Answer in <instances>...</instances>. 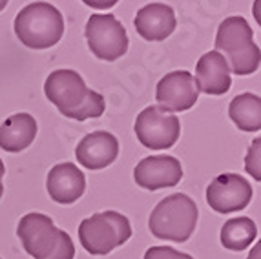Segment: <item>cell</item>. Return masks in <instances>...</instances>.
Masks as SVG:
<instances>
[{"mask_svg": "<svg viewBox=\"0 0 261 259\" xmlns=\"http://www.w3.org/2000/svg\"><path fill=\"white\" fill-rule=\"evenodd\" d=\"M216 51H221L232 73L250 75L259 68L261 53L254 42V31L243 17H228L219 24Z\"/></svg>", "mask_w": 261, "mask_h": 259, "instance_id": "cell-3", "label": "cell"}, {"mask_svg": "<svg viewBox=\"0 0 261 259\" xmlns=\"http://www.w3.org/2000/svg\"><path fill=\"white\" fill-rule=\"evenodd\" d=\"M44 93L64 117L75 121L97 119L105 113V97L90 90L73 69H55L44 82Z\"/></svg>", "mask_w": 261, "mask_h": 259, "instance_id": "cell-1", "label": "cell"}, {"mask_svg": "<svg viewBox=\"0 0 261 259\" xmlns=\"http://www.w3.org/2000/svg\"><path fill=\"white\" fill-rule=\"evenodd\" d=\"M135 183L144 190H161L181 183L183 166L172 156H150L134 170Z\"/></svg>", "mask_w": 261, "mask_h": 259, "instance_id": "cell-11", "label": "cell"}, {"mask_svg": "<svg viewBox=\"0 0 261 259\" xmlns=\"http://www.w3.org/2000/svg\"><path fill=\"white\" fill-rule=\"evenodd\" d=\"M8 2H9V0H0V11H2L6 6H8Z\"/></svg>", "mask_w": 261, "mask_h": 259, "instance_id": "cell-24", "label": "cell"}, {"mask_svg": "<svg viewBox=\"0 0 261 259\" xmlns=\"http://www.w3.org/2000/svg\"><path fill=\"white\" fill-rule=\"evenodd\" d=\"M4 173H6V166H4V163H2V159H0V183H2V177H4Z\"/></svg>", "mask_w": 261, "mask_h": 259, "instance_id": "cell-23", "label": "cell"}, {"mask_svg": "<svg viewBox=\"0 0 261 259\" xmlns=\"http://www.w3.org/2000/svg\"><path fill=\"white\" fill-rule=\"evenodd\" d=\"M83 2L93 9H110L117 4L119 0H83Z\"/></svg>", "mask_w": 261, "mask_h": 259, "instance_id": "cell-21", "label": "cell"}, {"mask_svg": "<svg viewBox=\"0 0 261 259\" xmlns=\"http://www.w3.org/2000/svg\"><path fill=\"white\" fill-rule=\"evenodd\" d=\"M37 121L30 113H15L0 126V148L9 153L26 150L35 141Z\"/></svg>", "mask_w": 261, "mask_h": 259, "instance_id": "cell-16", "label": "cell"}, {"mask_svg": "<svg viewBox=\"0 0 261 259\" xmlns=\"http://www.w3.org/2000/svg\"><path fill=\"white\" fill-rule=\"evenodd\" d=\"M17 236L24 250L35 259H73L75 245L66 232L59 230L51 217L31 212L18 221Z\"/></svg>", "mask_w": 261, "mask_h": 259, "instance_id": "cell-2", "label": "cell"}, {"mask_svg": "<svg viewBox=\"0 0 261 259\" xmlns=\"http://www.w3.org/2000/svg\"><path fill=\"white\" fill-rule=\"evenodd\" d=\"M84 33L92 53L100 61L113 62L128 51L126 30L112 13L92 15Z\"/></svg>", "mask_w": 261, "mask_h": 259, "instance_id": "cell-7", "label": "cell"}, {"mask_svg": "<svg viewBox=\"0 0 261 259\" xmlns=\"http://www.w3.org/2000/svg\"><path fill=\"white\" fill-rule=\"evenodd\" d=\"M159 108L166 112H187L199 99L196 79L190 71H172L159 81L155 90Z\"/></svg>", "mask_w": 261, "mask_h": 259, "instance_id": "cell-10", "label": "cell"}, {"mask_svg": "<svg viewBox=\"0 0 261 259\" xmlns=\"http://www.w3.org/2000/svg\"><path fill=\"white\" fill-rule=\"evenodd\" d=\"M259 141L261 139H256L252 143V146H250V150H248V156L247 159H245V166H247V172L250 173V175H254L256 177V181H259L261 179V173H259Z\"/></svg>", "mask_w": 261, "mask_h": 259, "instance_id": "cell-20", "label": "cell"}, {"mask_svg": "<svg viewBox=\"0 0 261 259\" xmlns=\"http://www.w3.org/2000/svg\"><path fill=\"white\" fill-rule=\"evenodd\" d=\"M119 156V141L108 132H93L79 141L75 157L79 164L88 170H102Z\"/></svg>", "mask_w": 261, "mask_h": 259, "instance_id": "cell-12", "label": "cell"}, {"mask_svg": "<svg viewBox=\"0 0 261 259\" xmlns=\"http://www.w3.org/2000/svg\"><path fill=\"white\" fill-rule=\"evenodd\" d=\"M228 115L243 132L261 130V99L254 93H241L234 97L228 106Z\"/></svg>", "mask_w": 261, "mask_h": 259, "instance_id": "cell-17", "label": "cell"}, {"mask_svg": "<svg viewBox=\"0 0 261 259\" xmlns=\"http://www.w3.org/2000/svg\"><path fill=\"white\" fill-rule=\"evenodd\" d=\"M144 259H194L192 255L179 252L172 246H152L146 250Z\"/></svg>", "mask_w": 261, "mask_h": 259, "instance_id": "cell-19", "label": "cell"}, {"mask_svg": "<svg viewBox=\"0 0 261 259\" xmlns=\"http://www.w3.org/2000/svg\"><path fill=\"white\" fill-rule=\"evenodd\" d=\"M134 130L139 143L150 150H168L177 143L181 135L177 115L159 106L144 108L135 119Z\"/></svg>", "mask_w": 261, "mask_h": 259, "instance_id": "cell-8", "label": "cell"}, {"mask_svg": "<svg viewBox=\"0 0 261 259\" xmlns=\"http://www.w3.org/2000/svg\"><path fill=\"white\" fill-rule=\"evenodd\" d=\"M46 188L55 203L71 204L83 197L86 190V177L83 170H79L73 163H61L49 170Z\"/></svg>", "mask_w": 261, "mask_h": 259, "instance_id": "cell-13", "label": "cell"}, {"mask_svg": "<svg viewBox=\"0 0 261 259\" xmlns=\"http://www.w3.org/2000/svg\"><path fill=\"white\" fill-rule=\"evenodd\" d=\"M252 194V186L245 177L238 173H223L206 188V203L218 214H232L247 208Z\"/></svg>", "mask_w": 261, "mask_h": 259, "instance_id": "cell-9", "label": "cell"}, {"mask_svg": "<svg viewBox=\"0 0 261 259\" xmlns=\"http://www.w3.org/2000/svg\"><path fill=\"white\" fill-rule=\"evenodd\" d=\"M197 90L206 95H225L230 90V68L219 51H208L201 57L196 66Z\"/></svg>", "mask_w": 261, "mask_h": 259, "instance_id": "cell-15", "label": "cell"}, {"mask_svg": "<svg viewBox=\"0 0 261 259\" xmlns=\"http://www.w3.org/2000/svg\"><path fill=\"white\" fill-rule=\"evenodd\" d=\"M132 238V225L119 212H100L83 219L79 225V241L92 255H108Z\"/></svg>", "mask_w": 261, "mask_h": 259, "instance_id": "cell-6", "label": "cell"}, {"mask_svg": "<svg viewBox=\"0 0 261 259\" xmlns=\"http://www.w3.org/2000/svg\"><path fill=\"white\" fill-rule=\"evenodd\" d=\"M248 259H259V245H256V248H254V250L250 252Z\"/></svg>", "mask_w": 261, "mask_h": 259, "instance_id": "cell-22", "label": "cell"}, {"mask_svg": "<svg viewBox=\"0 0 261 259\" xmlns=\"http://www.w3.org/2000/svg\"><path fill=\"white\" fill-rule=\"evenodd\" d=\"M257 238V226L250 217L228 219L221 228V245L228 250H245Z\"/></svg>", "mask_w": 261, "mask_h": 259, "instance_id": "cell-18", "label": "cell"}, {"mask_svg": "<svg viewBox=\"0 0 261 259\" xmlns=\"http://www.w3.org/2000/svg\"><path fill=\"white\" fill-rule=\"evenodd\" d=\"M2 194H4V185L0 183V199H2Z\"/></svg>", "mask_w": 261, "mask_h": 259, "instance_id": "cell-25", "label": "cell"}, {"mask_svg": "<svg viewBox=\"0 0 261 259\" xmlns=\"http://www.w3.org/2000/svg\"><path fill=\"white\" fill-rule=\"evenodd\" d=\"M135 31L141 35V39L150 42L168 39L175 31L177 20H175L174 9L161 2H153L141 8L134 18Z\"/></svg>", "mask_w": 261, "mask_h": 259, "instance_id": "cell-14", "label": "cell"}, {"mask_svg": "<svg viewBox=\"0 0 261 259\" xmlns=\"http://www.w3.org/2000/svg\"><path fill=\"white\" fill-rule=\"evenodd\" d=\"M15 33L26 48L48 49L64 35V18L55 6L33 2L22 8L15 17Z\"/></svg>", "mask_w": 261, "mask_h": 259, "instance_id": "cell-5", "label": "cell"}, {"mask_svg": "<svg viewBox=\"0 0 261 259\" xmlns=\"http://www.w3.org/2000/svg\"><path fill=\"white\" fill-rule=\"evenodd\" d=\"M197 206L187 194H172L161 199L148 219L150 232L157 239L187 243L197 225Z\"/></svg>", "mask_w": 261, "mask_h": 259, "instance_id": "cell-4", "label": "cell"}]
</instances>
